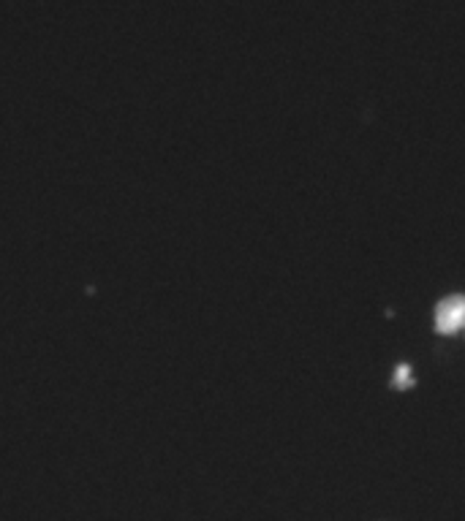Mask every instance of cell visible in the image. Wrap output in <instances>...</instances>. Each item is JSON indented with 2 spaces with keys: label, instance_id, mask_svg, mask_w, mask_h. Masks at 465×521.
Masks as SVG:
<instances>
[{
  "label": "cell",
  "instance_id": "cell-1",
  "mask_svg": "<svg viewBox=\"0 0 465 521\" xmlns=\"http://www.w3.org/2000/svg\"><path fill=\"white\" fill-rule=\"evenodd\" d=\"M435 323H438V331L451 334L457 329H465V296H454L438 305L435 312Z\"/></svg>",
  "mask_w": 465,
  "mask_h": 521
},
{
  "label": "cell",
  "instance_id": "cell-2",
  "mask_svg": "<svg viewBox=\"0 0 465 521\" xmlns=\"http://www.w3.org/2000/svg\"><path fill=\"white\" fill-rule=\"evenodd\" d=\"M411 380H414V378H411L408 367H397V372H395V383H397V385H408Z\"/></svg>",
  "mask_w": 465,
  "mask_h": 521
}]
</instances>
